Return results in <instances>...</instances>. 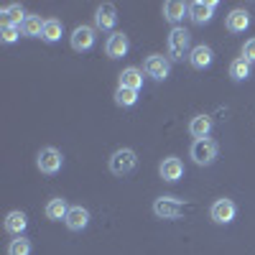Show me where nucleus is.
<instances>
[{
  "label": "nucleus",
  "instance_id": "f257e3e1",
  "mask_svg": "<svg viewBox=\"0 0 255 255\" xmlns=\"http://www.w3.org/2000/svg\"><path fill=\"white\" fill-rule=\"evenodd\" d=\"M217 151H220V148H217L215 140H212V138H202V140L191 143L189 156H191V161H194L197 166H209V163H215Z\"/></svg>",
  "mask_w": 255,
  "mask_h": 255
},
{
  "label": "nucleus",
  "instance_id": "f03ea898",
  "mask_svg": "<svg viewBox=\"0 0 255 255\" xmlns=\"http://www.w3.org/2000/svg\"><path fill=\"white\" fill-rule=\"evenodd\" d=\"M135 166H138V156H135V151H130V148H120V151H115L110 156V171L115 176L133 174Z\"/></svg>",
  "mask_w": 255,
  "mask_h": 255
},
{
  "label": "nucleus",
  "instance_id": "7ed1b4c3",
  "mask_svg": "<svg viewBox=\"0 0 255 255\" xmlns=\"http://www.w3.org/2000/svg\"><path fill=\"white\" fill-rule=\"evenodd\" d=\"M153 212L158 220H179L184 215V202L176 197H158L153 202Z\"/></svg>",
  "mask_w": 255,
  "mask_h": 255
},
{
  "label": "nucleus",
  "instance_id": "20e7f679",
  "mask_svg": "<svg viewBox=\"0 0 255 255\" xmlns=\"http://www.w3.org/2000/svg\"><path fill=\"white\" fill-rule=\"evenodd\" d=\"M189 41H191L189 31L181 28V26H176L171 33H168V59L181 61L184 54H186V49H189Z\"/></svg>",
  "mask_w": 255,
  "mask_h": 255
},
{
  "label": "nucleus",
  "instance_id": "39448f33",
  "mask_svg": "<svg viewBox=\"0 0 255 255\" xmlns=\"http://www.w3.org/2000/svg\"><path fill=\"white\" fill-rule=\"evenodd\" d=\"M61 163H64V158H61V153L56 151V148H41L38 156H36L38 171L41 174H49V176L61 171Z\"/></svg>",
  "mask_w": 255,
  "mask_h": 255
},
{
  "label": "nucleus",
  "instance_id": "423d86ee",
  "mask_svg": "<svg viewBox=\"0 0 255 255\" xmlns=\"http://www.w3.org/2000/svg\"><path fill=\"white\" fill-rule=\"evenodd\" d=\"M215 8H217V0H194V3L189 5V18L194 20L197 26H204V23H209L212 20V13H215Z\"/></svg>",
  "mask_w": 255,
  "mask_h": 255
},
{
  "label": "nucleus",
  "instance_id": "0eeeda50",
  "mask_svg": "<svg viewBox=\"0 0 255 255\" xmlns=\"http://www.w3.org/2000/svg\"><path fill=\"white\" fill-rule=\"evenodd\" d=\"M143 69H145L148 77H153V79H166V77H168V69H171V64H168V56L151 54V56L145 59Z\"/></svg>",
  "mask_w": 255,
  "mask_h": 255
},
{
  "label": "nucleus",
  "instance_id": "6e6552de",
  "mask_svg": "<svg viewBox=\"0 0 255 255\" xmlns=\"http://www.w3.org/2000/svg\"><path fill=\"white\" fill-rule=\"evenodd\" d=\"M235 202L232 199H217L215 204H212V209H209V215H212V220H215L217 225H227V222H232L235 220Z\"/></svg>",
  "mask_w": 255,
  "mask_h": 255
},
{
  "label": "nucleus",
  "instance_id": "1a4fd4ad",
  "mask_svg": "<svg viewBox=\"0 0 255 255\" xmlns=\"http://www.w3.org/2000/svg\"><path fill=\"white\" fill-rule=\"evenodd\" d=\"M158 171H161V179H163V181L174 184V181H179V179L184 176V163H181V158H176V156H168V158L161 161Z\"/></svg>",
  "mask_w": 255,
  "mask_h": 255
},
{
  "label": "nucleus",
  "instance_id": "9d476101",
  "mask_svg": "<svg viewBox=\"0 0 255 255\" xmlns=\"http://www.w3.org/2000/svg\"><path fill=\"white\" fill-rule=\"evenodd\" d=\"M26 10H23V5L20 3H10V5H5L3 10H0V26H23L26 23Z\"/></svg>",
  "mask_w": 255,
  "mask_h": 255
},
{
  "label": "nucleus",
  "instance_id": "9b49d317",
  "mask_svg": "<svg viewBox=\"0 0 255 255\" xmlns=\"http://www.w3.org/2000/svg\"><path fill=\"white\" fill-rule=\"evenodd\" d=\"M95 46V31L90 26H77L72 33V49L74 51H90Z\"/></svg>",
  "mask_w": 255,
  "mask_h": 255
},
{
  "label": "nucleus",
  "instance_id": "f8f14e48",
  "mask_svg": "<svg viewBox=\"0 0 255 255\" xmlns=\"http://www.w3.org/2000/svg\"><path fill=\"white\" fill-rule=\"evenodd\" d=\"M115 23H118V10H115V5H113V3H102V5L97 8V13H95V26L102 28V31H110Z\"/></svg>",
  "mask_w": 255,
  "mask_h": 255
},
{
  "label": "nucleus",
  "instance_id": "ddd939ff",
  "mask_svg": "<svg viewBox=\"0 0 255 255\" xmlns=\"http://www.w3.org/2000/svg\"><path fill=\"white\" fill-rule=\"evenodd\" d=\"M128 49H130V41H128L125 33H113L108 38V44H105V51H108L110 59H120L128 54Z\"/></svg>",
  "mask_w": 255,
  "mask_h": 255
},
{
  "label": "nucleus",
  "instance_id": "4468645a",
  "mask_svg": "<svg viewBox=\"0 0 255 255\" xmlns=\"http://www.w3.org/2000/svg\"><path fill=\"white\" fill-rule=\"evenodd\" d=\"M225 26H227V31H232V33H243V31L250 26V13L243 10V8L230 10V15L225 18Z\"/></svg>",
  "mask_w": 255,
  "mask_h": 255
},
{
  "label": "nucleus",
  "instance_id": "2eb2a0df",
  "mask_svg": "<svg viewBox=\"0 0 255 255\" xmlns=\"http://www.w3.org/2000/svg\"><path fill=\"white\" fill-rule=\"evenodd\" d=\"M67 227L72 230V232H82L84 227L90 225V212L84 209V207H69V215H67Z\"/></svg>",
  "mask_w": 255,
  "mask_h": 255
},
{
  "label": "nucleus",
  "instance_id": "dca6fc26",
  "mask_svg": "<svg viewBox=\"0 0 255 255\" xmlns=\"http://www.w3.org/2000/svg\"><path fill=\"white\" fill-rule=\"evenodd\" d=\"M212 59H215V56H212V49L204 46V44H199V46H194V49L189 51V64L194 69H207L209 64H212Z\"/></svg>",
  "mask_w": 255,
  "mask_h": 255
},
{
  "label": "nucleus",
  "instance_id": "f3484780",
  "mask_svg": "<svg viewBox=\"0 0 255 255\" xmlns=\"http://www.w3.org/2000/svg\"><path fill=\"white\" fill-rule=\"evenodd\" d=\"M209 130H212V118H209V115H197V118H191L189 133L194 135V140L209 138Z\"/></svg>",
  "mask_w": 255,
  "mask_h": 255
},
{
  "label": "nucleus",
  "instance_id": "a211bd4d",
  "mask_svg": "<svg viewBox=\"0 0 255 255\" xmlns=\"http://www.w3.org/2000/svg\"><path fill=\"white\" fill-rule=\"evenodd\" d=\"M163 15L171 23H179L184 15H189V5L181 3V0H168V3H163Z\"/></svg>",
  "mask_w": 255,
  "mask_h": 255
},
{
  "label": "nucleus",
  "instance_id": "6ab92c4d",
  "mask_svg": "<svg viewBox=\"0 0 255 255\" xmlns=\"http://www.w3.org/2000/svg\"><path fill=\"white\" fill-rule=\"evenodd\" d=\"M120 87L140 90V87H143V72H140L138 67H128V69H123V74H120Z\"/></svg>",
  "mask_w": 255,
  "mask_h": 255
},
{
  "label": "nucleus",
  "instance_id": "aec40b11",
  "mask_svg": "<svg viewBox=\"0 0 255 255\" xmlns=\"http://www.w3.org/2000/svg\"><path fill=\"white\" fill-rule=\"evenodd\" d=\"M26 225H28V220H26V215L23 212H8V217H5V230L10 232V235H23V230H26Z\"/></svg>",
  "mask_w": 255,
  "mask_h": 255
},
{
  "label": "nucleus",
  "instance_id": "412c9836",
  "mask_svg": "<svg viewBox=\"0 0 255 255\" xmlns=\"http://www.w3.org/2000/svg\"><path fill=\"white\" fill-rule=\"evenodd\" d=\"M67 215H69V207H67V199H61V197H56V199H51L49 204H46V217L49 220H67Z\"/></svg>",
  "mask_w": 255,
  "mask_h": 255
},
{
  "label": "nucleus",
  "instance_id": "4be33fe9",
  "mask_svg": "<svg viewBox=\"0 0 255 255\" xmlns=\"http://www.w3.org/2000/svg\"><path fill=\"white\" fill-rule=\"evenodd\" d=\"M44 26L46 20H41V15H28L20 31H23V36H44Z\"/></svg>",
  "mask_w": 255,
  "mask_h": 255
},
{
  "label": "nucleus",
  "instance_id": "5701e85b",
  "mask_svg": "<svg viewBox=\"0 0 255 255\" xmlns=\"http://www.w3.org/2000/svg\"><path fill=\"white\" fill-rule=\"evenodd\" d=\"M230 77L235 79V82L248 79V77H250V61H245L243 56H240V59H235V61L230 64Z\"/></svg>",
  "mask_w": 255,
  "mask_h": 255
},
{
  "label": "nucleus",
  "instance_id": "b1692460",
  "mask_svg": "<svg viewBox=\"0 0 255 255\" xmlns=\"http://www.w3.org/2000/svg\"><path fill=\"white\" fill-rule=\"evenodd\" d=\"M61 33H64V26H61V20H56V18H49L46 20V26H44V41H49V44H54V41H59L61 38Z\"/></svg>",
  "mask_w": 255,
  "mask_h": 255
},
{
  "label": "nucleus",
  "instance_id": "393cba45",
  "mask_svg": "<svg viewBox=\"0 0 255 255\" xmlns=\"http://www.w3.org/2000/svg\"><path fill=\"white\" fill-rule=\"evenodd\" d=\"M115 102L120 108H133L138 102V90H128V87H118L115 90Z\"/></svg>",
  "mask_w": 255,
  "mask_h": 255
},
{
  "label": "nucleus",
  "instance_id": "a878e982",
  "mask_svg": "<svg viewBox=\"0 0 255 255\" xmlns=\"http://www.w3.org/2000/svg\"><path fill=\"white\" fill-rule=\"evenodd\" d=\"M8 255H31V240H26L23 235L15 238V240H10Z\"/></svg>",
  "mask_w": 255,
  "mask_h": 255
},
{
  "label": "nucleus",
  "instance_id": "bb28decb",
  "mask_svg": "<svg viewBox=\"0 0 255 255\" xmlns=\"http://www.w3.org/2000/svg\"><path fill=\"white\" fill-rule=\"evenodd\" d=\"M0 36H3L5 44H15L20 36V28L18 26H0Z\"/></svg>",
  "mask_w": 255,
  "mask_h": 255
},
{
  "label": "nucleus",
  "instance_id": "cd10ccee",
  "mask_svg": "<svg viewBox=\"0 0 255 255\" xmlns=\"http://www.w3.org/2000/svg\"><path fill=\"white\" fill-rule=\"evenodd\" d=\"M243 59H245V61H255V38L245 41V46H243Z\"/></svg>",
  "mask_w": 255,
  "mask_h": 255
}]
</instances>
